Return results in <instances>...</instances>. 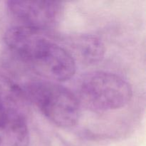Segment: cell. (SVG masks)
Masks as SVG:
<instances>
[{
    "label": "cell",
    "mask_w": 146,
    "mask_h": 146,
    "mask_svg": "<svg viewBox=\"0 0 146 146\" xmlns=\"http://www.w3.org/2000/svg\"><path fill=\"white\" fill-rule=\"evenodd\" d=\"M29 143L22 108L0 103V146H29Z\"/></svg>",
    "instance_id": "cell-5"
},
{
    "label": "cell",
    "mask_w": 146,
    "mask_h": 146,
    "mask_svg": "<svg viewBox=\"0 0 146 146\" xmlns=\"http://www.w3.org/2000/svg\"><path fill=\"white\" fill-rule=\"evenodd\" d=\"M7 9L17 25L43 32L59 24L64 5L63 2L54 1H8Z\"/></svg>",
    "instance_id": "cell-3"
},
{
    "label": "cell",
    "mask_w": 146,
    "mask_h": 146,
    "mask_svg": "<svg viewBox=\"0 0 146 146\" xmlns=\"http://www.w3.org/2000/svg\"><path fill=\"white\" fill-rule=\"evenodd\" d=\"M132 98L131 85L120 76L106 71L86 75L79 86V101L94 111L119 109Z\"/></svg>",
    "instance_id": "cell-2"
},
{
    "label": "cell",
    "mask_w": 146,
    "mask_h": 146,
    "mask_svg": "<svg viewBox=\"0 0 146 146\" xmlns=\"http://www.w3.org/2000/svg\"><path fill=\"white\" fill-rule=\"evenodd\" d=\"M23 90L27 99L55 125L71 128L79 121V99L64 86L51 81H35L29 84Z\"/></svg>",
    "instance_id": "cell-1"
},
{
    "label": "cell",
    "mask_w": 146,
    "mask_h": 146,
    "mask_svg": "<svg viewBox=\"0 0 146 146\" xmlns=\"http://www.w3.org/2000/svg\"><path fill=\"white\" fill-rule=\"evenodd\" d=\"M29 66L39 75L56 83L72 78L76 72V61L64 46L46 38L33 56Z\"/></svg>",
    "instance_id": "cell-4"
},
{
    "label": "cell",
    "mask_w": 146,
    "mask_h": 146,
    "mask_svg": "<svg viewBox=\"0 0 146 146\" xmlns=\"http://www.w3.org/2000/svg\"><path fill=\"white\" fill-rule=\"evenodd\" d=\"M67 51L76 61L78 58L88 65L98 63L104 58L106 48L103 41L91 34H81L70 37L68 40Z\"/></svg>",
    "instance_id": "cell-6"
}]
</instances>
